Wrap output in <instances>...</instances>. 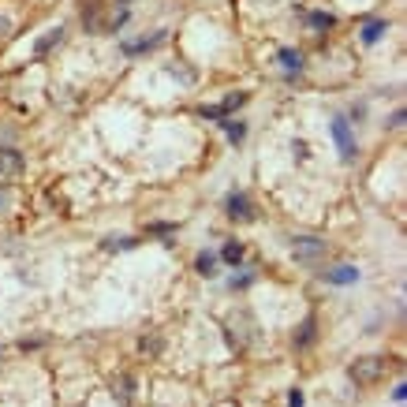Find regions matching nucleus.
I'll return each mask as SVG.
<instances>
[{
  "label": "nucleus",
  "mask_w": 407,
  "mask_h": 407,
  "mask_svg": "<svg viewBox=\"0 0 407 407\" xmlns=\"http://www.w3.org/2000/svg\"><path fill=\"white\" fill-rule=\"evenodd\" d=\"M291 258L303 262V266H318L325 258V243L318 236H296L291 239Z\"/></svg>",
  "instance_id": "1"
},
{
  "label": "nucleus",
  "mask_w": 407,
  "mask_h": 407,
  "mask_svg": "<svg viewBox=\"0 0 407 407\" xmlns=\"http://www.w3.org/2000/svg\"><path fill=\"white\" fill-rule=\"evenodd\" d=\"M348 373H351V381H355V385H373V381H378L381 373H385V359H378V355H366V359H355Z\"/></svg>",
  "instance_id": "2"
},
{
  "label": "nucleus",
  "mask_w": 407,
  "mask_h": 407,
  "mask_svg": "<svg viewBox=\"0 0 407 407\" xmlns=\"http://www.w3.org/2000/svg\"><path fill=\"white\" fill-rule=\"evenodd\" d=\"M333 139H336V146H340V157L351 161V157H355V139H351V124H348L344 116L333 120Z\"/></svg>",
  "instance_id": "3"
},
{
  "label": "nucleus",
  "mask_w": 407,
  "mask_h": 407,
  "mask_svg": "<svg viewBox=\"0 0 407 407\" xmlns=\"http://www.w3.org/2000/svg\"><path fill=\"white\" fill-rule=\"evenodd\" d=\"M224 209H228V217H232V221H251L254 217V206H251L247 194H228Z\"/></svg>",
  "instance_id": "4"
},
{
  "label": "nucleus",
  "mask_w": 407,
  "mask_h": 407,
  "mask_svg": "<svg viewBox=\"0 0 407 407\" xmlns=\"http://www.w3.org/2000/svg\"><path fill=\"white\" fill-rule=\"evenodd\" d=\"M243 101H247V94H232V97H224L221 105H206V109H202V116H209V120H224L228 112L239 109Z\"/></svg>",
  "instance_id": "5"
},
{
  "label": "nucleus",
  "mask_w": 407,
  "mask_h": 407,
  "mask_svg": "<svg viewBox=\"0 0 407 407\" xmlns=\"http://www.w3.org/2000/svg\"><path fill=\"white\" fill-rule=\"evenodd\" d=\"M161 41H165V34H154V38H131V41H124V53H127V56H139V53H150V49H157Z\"/></svg>",
  "instance_id": "6"
},
{
  "label": "nucleus",
  "mask_w": 407,
  "mask_h": 407,
  "mask_svg": "<svg viewBox=\"0 0 407 407\" xmlns=\"http://www.w3.org/2000/svg\"><path fill=\"white\" fill-rule=\"evenodd\" d=\"M64 41V30L60 26H53V30H45V34L34 41V56H45V53H53V49Z\"/></svg>",
  "instance_id": "7"
},
{
  "label": "nucleus",
  "mask_w": 407,
  "mask_h": 407,
  "mask_svg": "<svg viewBox=\"0 0 407 407\" xmlns=\"http://www.w3.org/2000/svg\"><path fill=\"white\" fill-rule=\"evenodd\" d=\"M23 172V154L0 150V176H19Z\"/></svg>",
  "instance_id": "8"
},
{
  "label": "nucleus",
  "mask_w": 407,
  "mask_h": 407,
  "mask_svg": "<svg viewBox=\"0 0 407 407\" xmlns=\"http://www.w3.org/2000/svg\"><path fill=\"white\" fill-rule=\"evenodd\" d=\"M325 281H329V284H355V281H359V269H355V266H336V269L325 273Z\"/></svg>",
  "instance_id": "9"
},
{
  "label": "nucleus",
  "mask_w": 407,
  "mask_h": 407,
  "mask_svg": "<svg viewBox=\"0 0 407 407\" xmlns=\"http://www.w3.org/2000/svg\"><path fill=\"white\" fill-rule=\"evenodd\" d=\"M385 30H388V23H385V19H370V23L363 26V45H378Z\"/></svg>",
  "instance_id": "10"
},
{
  "label": "nucleus",
  "mask_w": 407,
  "mask_h": 407,
  "mask_svg": "<svg viewBox=\"0 0 407 407\" xmlns=\"http://www.w3.org/2000/svg\"><path fill=\"white\" fill-rule=\"evenodd\" d=\"M276 60H281L284 71H299V68H303V53H296V49H281V53H276Z\"/></svg>",
  "instance_id": "11"
},
{
  "label": "nucleus",
  "mask_w": 407,
  "mask_h": 407,
  "mask_svg": "<svg viewBox=\"0 0 407 407\" xmlns=\"http://www.w3.org/2000/svg\"><path fill=\"white\" fill-rule=\"evenodd\" d=\"M221 127H224V135L232 139V142H243V135H247V127H243L239 120H224Z\"/></svg>",
  "instance_id": "12"
},
{
  "label": "nucleus",
  "mask_w": 407,
  "mask_h": 407,
  "mask_svg": "<svg viewBox=\"0 0 407 407\" xmlns=\"http://www.w3.org/2000/svg\"><path fill=\"white\" fill-rule=\"evenodd\" d=\"M311 340H314V318H306L303 329H299V336H296V348H306Z\"/></svg>",
  "instance_id": "13"
},
{
  "label": "nucleus",
  "mask_w": 407,
  "mask_h": 407,
  "mask_svg": "<svg viewBox=\"0 0 407 407\" xmlns=\"http://www.w3.org/2000/svg\"><path fill=\"white\" fill-rule=\"evenodd\" d=\"M333 23H336V19H333L329 11H314V15H311V26H314V30H329Z\"/></svg>",
  "instance_id": "14"
},
{
  "label": "nucleus",
  "mask_w": 407,
  "mask_h": 407,
  "mask_svg": "<svg viewBox=\"0 0 407 407\" xmlns=\"http://www.w3.org/2000/svg\"><path fill=\"white\" fill-rule=\"evenodd\" d=\"M213 269H217V254H199V273L213 276Z\"/></svg>",
  "instance_id": "15"
},
{
  "label": "nucleus",
  "mask_w": 407,
  "mask_h": 407,
  "mask_svg": "<svg viewBox=\"0 0 407 407\" xmlns=\"http://www.w3.org/2000/svg\"><path fill=\"white\" fill-rule=\"evenodd\" d=\"M221 258H224V262H228V266H236V262H239V258H243V247H239V243H228V247L221 251Z\"/></svg>",
  "instance_id": "16"
},
{
  "label": "nucleus",
  "mask_w": 407,
  "mask_h": 407,
  "mask_svg": "<svg viewBox=\"0 0 407 407\" xmlns=\"http://www.w3.org/2000/svg\"><path fill=\"white\" fill-rule=\"evenodd\" d=\"M105 247H109V251H127V247H135V239H127V236H120V239H105Z\"/></svg>",
  "instance_id": "17"
},
{
  "label": "nucleus",
  "mask_w": 407,
  "mask_h": 407,
  "mask_svg": "<svg viewBox=\"0 0 407 407\" xmlns=\"http://www.w3.org/2000/svg\"><path fill=\"white\" fill-rule=\"evenodd\" d=\"M116 388H120V403L127 407V403H131V381H127V378H120V385H116Z\"/></svg>",
  "instance_id": "18"
},
{
  "label": "nucleus",
  "mask_w": 407,
  "mask_h": 407,
  "mask_svg": "<svg viewBox=\"0 0 407 407\" xmlns=\"http://www.w3.org/2000/svg\"><path fill=\"white\" fill-rule=\"evenodd\" d=\"M0 34H11V19H8L4 11H0Z\"/></svg>",
  "instance_id": "19"
},
{
  "label": "nucleus",
  "mask_w": 407,
  "mask_h": 407,
  "mask_svg": "<svg viewBox=\"0 0 407 407\" xmlns=\"http://www.w3.org/2000/svg\"><path fill=\"white\" fill-rule=\"evenodd\" d=\"M388 127H403V109L393 112V120H388Z\"/></svg>",
  "instance_id": "20"
},
{
  "label": "nucleus",
  "mask_w": 407,
  "mask_h": 407,
  "mask_svg": "<svg viewBox=\"0 0 407 407\" xmlns=\"http://www.w3.org/2000/svg\"><path fill=\"white\" fill-rule=\"evenodd\" d=\"M8 206H11V194H8V191H0V213H4Z\"/></svg>",
  "instance_id": "21"
},
{
  "label": "nucleus",
  "mask_w": 407,
  "mask_h": 407,
  "mask_svg": "<svg viewBox=\"0 0 407 407\" xmlns=\"http://www.w3.org/2000/svg\"><path fill=\"white\" fill-rule=\"evenodd\" d=\"M288 407H303V393L296 388V393H291V400H288Z\"/></svg>",
  "instance_id": "22"
}]
</instances>
